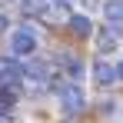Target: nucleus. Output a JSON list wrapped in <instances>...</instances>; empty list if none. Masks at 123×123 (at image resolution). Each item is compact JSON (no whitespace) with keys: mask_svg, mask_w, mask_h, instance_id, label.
<instances>
[{"mask_svg":"<svg viewBox=\"0 0 123 123\" xmlns=\"http://www.w3.org/2000/svg\"><path fill=\"white\" fill-rule=\"evenodd\" d=\"M60 106L67 110V113H80L83 110V90L77 86V83L60 86Z\"/></svg>","mask_w":123,"mask_h":123,"instance_id":"1","label":"nucleus"},{"mask_svg":"<svg viewBox=\"0 0 123 123\" xmlns=\"http://www.w3.org/2000/svg\"><path fill=\"white\" fill-rule=\"evenodd\" d=\"M10 47H13V53H20V57L33 53V50H37V37H33V30L20 27V30H17V33L10 37Z\"/></svg>","mask_w":123,"mask_h":123,"instance_id":"2","label":"nucleus"},{"mask_svg":"<svg viewBox=\"0 0 123 123\" xmlns=\"http://www.w3.org/2000/svg\"><path fill=\"white\" fill-rule=\"evenodd\" d=\"M23 77V67L10 57H0V83H17Z\"/></svg>","mask_w":123,"mask_h":123,"instance_id":"3","label":"nucleus"},{"mask_svg":"<svg viewBox=\"0 0 123 123\" xmlns=\"http://www.w3.org/2000/svg\"><path fill=\"white\" fill-rule=\"evenodd\" d=\"M93 80L100 83V86H110V83L117 80V67H110L106 60H97L93 63Z\"/></svg>","mask_w":123,"mask_h":123,"instance_id":"4","label":"nucleus"},{"mask_svg":"<svg viewBox=\"0 0 123 123\" xmlns=\"http://www.w3.org/2000/svg\"><path fill=\"white\" fill-rule=\"evenodd\" d=\"M70 30H73L77 37H90V33H93V23H90V17H83V13H73V17H70Z\"/></svg>","mask_w":123,"mask_h":123,"instance_id":"5","label":"nucleus"},{"mask_svg":"<svg viewBox=\"0 0 123 123\" xmlns=\"http://www.w3.org/2000/svg\"><path fill=\"white\" fill-rule=\"evenodd\" d=\"M23 77H33V80H47V77H50V70H47V63H40V60H30L27 67H23Z\"/></svg>","mask_w":123,"mask_h":123,"instance_id":"6","label":"nucleus"},{"mask_svg":"<svg viewBox=\"0 0 123 123\" xmlns=\"http://www.w3.org/2000/svg\"><path fill=\"white\" fill-rule=\"evenodd\" d=\"M20 10L27 17H43L47 13V0H20Z\"/></svg>","mask_w":123,"mask_h":123,"instance_id":"7","label":"nucleus"},{"mask_svg":"<svg viewBox=\"0 0 123 123\" xmlns=\"http://www.w3.org/2000/svg\"><path fill=\"white\" fill-rule=\"evenodd\" d=\"M103 13H106L110 23H120V20H123V0H110V3L103 7Z\"/></svg>","mask_w":123,"mask_h":123,"instance_id":"8","label":"nucleus"},{"mask_svg":"<svg viewBox=\"0 0 123 123\" xmlns=\"http://www.w3.org/2000/svg\"><path fill=\"white\" fill-rule=\"evenodd\" d=\"M17 103V83H3L0 86V106H13Z\"/></svg>","mask_w":123,"mask_h":123,"instance_id":"9","label":"nucleus"},{"mask_svg":"<svg viewBox=\"0 0 123 123\" xmlns=\"http://www.w3.org/2000/svg\"><path fill=\"white\" fill-rule=\"evenodd\" d=\"M113 43H117V33H113V30H103V33H100V50L106 53Z\"/></svg>","mask_w":123,"mask_h":123,"instance_id":"10","label":"nucleus"},{"mask_svg":"<svg viewBox=\"0 0 123 123\" xmlns=\"http://www.w3.org/2000/svg\"><path fill=\"white\" fill-rule=\"evenodd\" d=\"M63 63H67V70H70L73 77L80 73V60H77V57H63Z\"/></svg>","mask_w":123,"mask_h":123,"instance_id":"11","label":"nucleus"},{"mask_svg":"<svg viewBox=\"0 0 123 123\" xmlns=\"http://www.w3.org/2000/svg\"><path fill=\"white\" fill-rule=\"evenodd\" d=\"M3 30H7V17L0 13V33H3Z\"/></svg>","mask_w":123,"mask_h":123,"instance_id":"12","label":"nucleus"},{"mask_svg":"<svg viewBox=\"0 0 123 123\" xmlns=\"http://www.w3.org/2000/svg\"><path fill=\"white\" fill-rule=\"evenodd\" d=\"M53 3H57V7H70L73 0H53Z\"/></svg>","mask_w":123,"mask_h":123,"instance_id":"13","label":"nucleus"},{"mask_svg":"<svg viewBox=\"0 0 123 123\" xmlns=\"http://www.w3.org/2000/svg\"><path fill=\"white\" fill-rule=\"evenodd\" d=\"M117 80H123V63H117Z\"/></svg>","mask_w":123,"mask_h":123,"instance_id":"14","label":"nucleus"},{"mask_svg":"<svg viewBox=\"0 0 123 123\" xmlns=\"http://www.w3.org/2000/svg\"><path fill=\"white\" fill-rule=\"evenodd\" d=\"M0 123H3V120H0Z\"/></svg>","mask_w":123,"mask_h":123,"instance_id":"15","label":"nucleus"}]
</instances>
